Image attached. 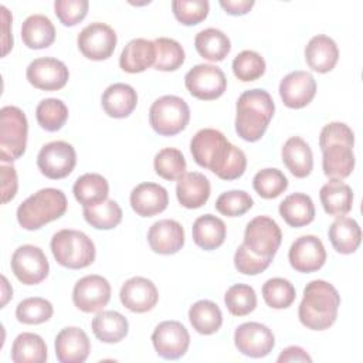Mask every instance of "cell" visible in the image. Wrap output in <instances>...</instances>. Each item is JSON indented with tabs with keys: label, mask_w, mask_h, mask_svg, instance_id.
<instances>
[{
	"label": "cell",
	"mask_w": 363,
	"mask_h": 363,
	"mask_svg": "<svg viewBox=\"0 0 363 363\" xmlns=\"http://www.w3.org/2000/svg\"><path fill=\"white\" fill-rule=\"evenodd\" d=\"M210 182L199 172L184 173L176 186V196L179 203L186 208H199L204 206L210 197Z\"/></svg>",
	"instance_id": "obj_25"
},
{
	"label": "cell",
	"mask_w": 363,
	"mask_h": 363,
	"mask_svg": "<svg viewBox=\"0 0 363 363\" xmlns=\"http://www.w3.org/2000/svg\"><path fill=\"white\" fill-rule=\"evenodd\" d=\"M189 320L197 333L213 335L223 325V313L217 303L208 299H201L190 306Z\"/></svg>",
	"instance_id": "obj_37"
},
{
	"label": "cell",
	"mask_w": 363,
	"mask_h": 363,
	"mask_svg": "<svg viewBox=\"0 0 363 363\" xmlns=\"http://www.w3.org/2000/svg\"><path fill=\"white\" fill-rule=\"evenodd\" d=\"M153 43L156 47V60L153 67L157 71H176L183 65L186 55L180 43L167 37H159Z\"/></svg>",
	"instance_id": "obj_41"
},
{
	"label": "cell",
	"mask_w": 363,
	"mask_h": 363,
	"mask_svg": "<svg viewBox=\"0 0 363 363\" xmlns=\"http://www.w3.org/2000/svg\"><path fill=\"white\" fill-rule=\"evenodd\" d=\"M255 1L254 0H221L220 6L223 10L230 16H242L247 14L252 7Z\"/></svg>",
	"instance_id": "obj_54"
},
{
	"label": "cell",
	"mask_w": 363,
	"mask_h": 363,
	"mask_svg": "<svg viewBox=\"0 0 363 363\" xmlns=\"http://www.w3.org/2000/svg\"><path fill=\"white\" fill-rule=\"evenodd\" d=\"M234 343L240 353L259 359L274 349L275 336L272 330L258 322H245L234 332Z\"/></svg>",
	"instance_id": "obj_15"
},
{
	"label": "cell",
	"mask_w": 363,
	"mask_h": 363,
	"mask_svg": "<svg viewBox=\"0 0 363 363\" xmlns=\"http://www.w3.org/2000/svg\"><path fill=\"white\" fill-rule=\"evenodd\" d=\"M26 77L37 89L57 91L68 82L69 71L62 61L52 57H41L28 64Z\"/></svg>",
	"instance_id": "obj_16"
},
{
	"label": "cell",
	"mask_w": 363,
	"mask_h": 363,
	"mask_svg": "<svg viewBox=\"0 0 363 363\" xmlns=\"http://www.w3.org/2000/svg\"><path fill=\"white\" fill-rule=\"evenodd\" d=\"M319 199L325 213L335 217L346 216L353 206L352 187L342 180H330L320 187Z\"/></svg>",
	"instance_id": "obj_29"
},
{
	"label": "cell",
	"mask_w": 363,
	"mask_h": 363,
	"mask_svg": "<svg viewBox=\"0 0 363 363\" xmlns=\"http://www.w3.org/2000/svg\"><path fill=\"white\" fill-rule=\"evenodd\" d=\"M254 204L252 197L244 190H230L221 193L216 200V208L227 217H238L245 214Z\"/></svg>",
	"instance_id": "obj_48"
},
{
	"label": "cell",
	"mask_w": 363,
	"mask_h": 363,
	"mask_svg": "<svg viewBox=\"0 0 363 363\" xmlns=\"http://www.w3.org/2000/svg\"><path fill=\"white\" fill-rule=\"evenodd\" d=\"M225 224L221 218L213 214H204L196 218L191 227L193 241L197 247L211 251L223 245L225 240Z\"/></svg>",
	"instance_id": "obj_30"
},
{
	"label": "cell",
	"mask_w": 363,
	"mask_h": 363,
	"mask_svg": "<svg viewBox=\"0 0 363 363\" xmlns=\"http://www.w3.org/2000/svg\"><path fill=\"white\" fill-rule=\"evenodd\" d=\"M11 271L24 285H37L44 281L50 271L44 251L31 244L20 245L11 255Z\"/></svg>",
	"instance_id": "obj_9"
},
{
	"label": "cell",
	"mask_w": 363,
	"mask_h": 363,
	"mask_svg": "<svg viewBox=\"0 0 363 363\" xmlns=\"http://www.w3.org/2000/svg\"><path fill=\"white\" fill-rule=\"evenodd\" d=\"M277 362H312V357L301 346H289L279 353Z\"/></svg>",
	"instance_id": "obj_55"
},
{
	"label": "cell",
	"mask_w": 363,
	"mask_h": 363,
	"mask_svg": "<svg viewBox=\"0 0 363 363\" xmlns=\"http://www.w3.org/2000/svg\"><path fill=\"white\" fill-rule=\"evenodd\" d=\"M67 206V197L62 190L54 187L41 189L18 206L17 221L24 230H38L64 216Z\"/></svg>",
	"instance_id": "obj_4"
},
{
	"label": "cell",
	"mask_w": 363,
	"mask_h": 363,
	"mask_svg": "<svg viewBox=\"0 0 363 363\" xmlns=\"http://www.w3.org/2000/svg\"><path fill=\"white\" fill-rule=\"evenodd\" d=\"M275 112L271 95L259 88L242 92L235 105V132L247 142L259 140Z\"/></svg>",
	"instance_id": "obj_3"
},
{
	"label": "cell",
	"mask_w": 363,
	"mask_h": 363,
	"mask_svg": "<svg viewBox=\"0 0 363 363\" xmlns=\"http://www.w3.org/2000/svg\"><path fill=\"white\" fill-rule=\"evenodd\" d=\"M0 11H1V18H3V55H6L10 51V48L13 47V37L9 30V27L11 24V16L4 6L0 7Z\"/></svg>",
	"instance_id": "obj_56"
},
{
	"label": "cell",
	"mask_w": 363,
	"mask_h": 363,
	"mask_svg": "<svg viewBox=\"0 0 363 363\" xmlns=\"http://www.w3.org/2000/svg\"><path fill=\"white\" fill-rule=\"evenodd\" d=\"M72 193L82 207H95L108 200L109 184L102 174L85 173L75 180Z\"/></svg>",
	"instance_id": "obj_31"
},
{
	"label": "cell",
	"mask_w": 363,
	"mask_h": 363,
	"mask_svg": "<svg viewBox=\"0 0 363 363\" xmlns=\"http://www.w3.org/2000/svg\"><path fill=\"white\" fill-rule=\"evenodd\" d=\"M54 313V308L50 301L33 296L23 299L16 308V318L24 325H40L47 322Z\"/></svg>",
	"instance_id": "obj_44"
},
{
	"label": "cell",
	"mask_w": 363,
	"mask_h": 363,
	"mask_svg": "<svg viewBox=\"0 0 363 363\" xmlns=\"http://www.w3.org/2000/svg\"><path fill=\"white\" fill-rule=\"evenodd\" d=\"M85 221L96 230L115 228L122 221V208L115 200H105L95 207H84Z\"/></svg>",
	"instance_id": "obj_39"
},
{
	"label": "cell",
	"mask_w": 363,
	"mask_h": 363,
	"mask_svg": "<svg viewBox=\"0 0 363 363\" xmlns=\"http://www.w3.org/2000/svg\"><path fill=\"white\" fill-rule=\"evenodd\" d=\"M281 241L282 233L277 221L268 216H257L247 224L242 244L255 257L272 259Z\"/></svg>",
	"instance_id": "obj_8"
},
{
	"label": "cell",
	"mask_w": 363,
	"mask_h": 363,
	"mask_svg": "<svg viewBox=\"0 0 363 363\" xmlns=\"http://www.w3.org/2000/svg\"><path fill=\"white\" fill-rule=\"evenodd\" d=\"M339 305L340 295L337 289L328 281L313 279L303 289L298 318L308 329L325 330L335 323Z\"/></svg>",
	"instance_id": "obj_2"
},
{
	"label": "cell",
	"mask_w": 363,
	"mask_h": 363,
	"mask_svg": "<svg viewBox=\"0 0 363 363\" xmlns=\"http://www.w3.org/2000/svg\"><path fill=\"white\" fill-rule=\"evenodd\" d=\"M172 10L182 24L196 26L207 17L210 4L207 0H173Z\"/></svg>",
	"instance_id": "obj_49"
},
{
	"label": "cell",
	"mask_w": 363,
	"mask_h": 363,
	"mask_svg": "<svg viewBox=\"0 0 363 363\" xmlns=\"http://www.w3.org/2000/svg\"><path fill=\"white\" fill-rule=\"evenodd\" d=\"M116 33L105 23H91L81 30L77 37V44L84 57L94 61L109 58L116 47Z\"/></svg>",
	"instance_id": "obj_12"
},
{
	"label": "cell",
	"mask_w": 363,
	"mask_h": 363,
	"mask_svg": "<svg viewBox=\"0 0 363 363\" xmlns=\"http://www.w3.org/2000/svg\"><path fill=\"white\" fill-rule=\"evenodd\" d=\"M50 245L55 261L65 268L81 269L95 261V244L82 231L72 228L60 230L52 235Z\"/></svg>",
	"instance_id": "obj_5"
},
{
	"label": "cell",
	"mask_w": 363,
	"mask_h": 363,
	"mask_svg": "<svg viewBox=\"0 0 363 363\" xmlns=\"http://www.w3.org/2000/svg\"><path fill=\"white\" fill-rule=\"evenodd\" d=\"M132 210L140 217H152L166 210L169 204L167 190L157 183H140L129 196Z\"/></svg>",
	"instance_id": "obj_22"
},
{
	"label": "cell",
	"mask_w": 363,
	"mask_h": 363,
	"mask_svg": "<svg viewBox=\"0 0 363 363\" xmlns=\"http://www.w3.org/2000/svg\"><path fill=\"white\" fill-rule=\"evenodd\" d=\"M152 343L160 357L176 360L186 354L190 345V335L183 323L177 320H164L155 328Z\"/></svg>",
	"instance_id": "obj_13"
},
{
	"label": "cell",
	"mask_w": 363,
	"mask_h": 363,
	"mask_svg": "<svg viewBox=\"0 0 363 363\" xmlns=\"http://www.w3.org/2000/svg\"><path fill=\"white\" fill-rule=\"evenodd\" d=\"M252 187L262 199H275L286 190L288 179L279 169L267 167L254 176Z\"/></svg>",
	"instance_id": "obj_46"
},
{
	"label": "cell",
	"mask_w": 363,
	"mask_h": 363,
	"mask_svg": "<svg viewBox=\"0 0 363 363\" xmlns=\"http://www.w3.org/2000/svg\"><path fill=\"white\" fill-rule=\"evenodd\" d=\"M190 121L187 102L176 95L157 98L149 109V122L153 130L162 136H174L184 130Z\"/></svg>",
	"instance_id": "obj_7"
},
{
	"label": "cell",
	"mask_w": 363,
	"mask_h": 363,
	"mask_svg": "<svg viewBox=\"0 0 363 363\" xmlns=\"http://www.w3.org/2000/svg\"><path fill=\"white\" fill-rule=\"evenodd\" d=\"M282 162L286 169L298 179L311 174L313 167V155L311 146L299 136L289 138L281 150Z\"/></svg>",
	"instance_id": "obj_28"
},
{
	"label": "cell",
	"mask_w": 363,
	"mask_h": 363,
	"mask_svg": "<svg viewBox=\"0 0 363 363\" xmlns=\"http://www.w3.org/2000/svg\"><path fill=\"white\" fill-rule=\"evenodd\" d=\"M271 262H272V259L259 258V257H255L254 254H251L244 244H241L234 254V265H235L237 271L244 275L261 274L262 271H265L269 267Z\"/></svg>",
	"instance_id": "obj_51"
},
{
	"label": "cell",
	"mask_w": 363,
	"mask_h": 363,
	"mask_svg": "<svg viewBox=\"0 0 363 363\" xmlns=\"http://www.w3.org/2000/svg\"><path fill=\"white\" fill-rule=\"evenodd\" d=\"M294 285L285 278H271L262 285V298L272 309H285L295 301Z\"/></svg>",
	"instance_id": "obj_45"
},
{
	"label": "cell",
	"mask_w": 363,
	"mask_h": 363,
	"mask_svg": "<svg viewBox=\"0 0 363 363\" xmlns=\"http://www.w3.org/2000/svg\"><path fill=\"white\" fill-rule=\"evenodd\" d=\"M233 72L242 82L255 81L265 72V60L257 51L244 50L233 60Z\"/></svg>",
	"instance_id": "obj_47"
},
{
	"label": "cell",
	"mask_w": 363,
	"mask_h": 363,
	"mask_svg": "<svg viewBox=\"0 0 363 363\" xmlns=\"http://www.w3.org/2000/svg\"><path fill=\"white\" fill-rule=\"evenodd\" d=\"M288 259L291 267L298 272H315L323 267L326 261V250L316 235H301L291 244Z\"/></svg>",
	"instance_id": "obj_17"
},
{
	"label": "cell",
	"mask_w": 363,
	"mask_h": 363,
	"mask_svg": "<svg viewBox=\"0 0 363 363\" xmlns=\"http://www.w3.org/2000/svg\"><path fill=\"white\" fill-rule=\"evenodd\" d=\"M119 298L122 305L130 312L145 313L156 306L159 301V292L150 279L143 277H133L125 281L121 288Z\"/></svg>",
	"instance_id": "obj_19"
},
{
	"label": "cell",
	"mask_w": 363,
	"mask_h": 363,
	"mask_svg": "<svg viewBox=\"0 0 363 363\" xmlns=\"http://www.w3.org/2000/svg\"><path fill=\"white\" fill-rule=\"evenodd\" d=\"M111 299V284L106 278L92 274L77 281L72 289L74 305L85 312H101Z\"/></svg>",
	"instance_id": "obj_14"
},
{
	"label": "cell",
	"mask_w": 363,
	"mask_h": 363,
	"mask_svg": "<svg viewBox=\"0 0 363 363\" xmlns=\"http://www.w3.org/2000/svg\"><path fill=\"white\" fill-rule=\"evenodd\" d=\"M88 0H55L54 3L55 16L67 27L82 21L88 13Z\"/></svg>",
	"instance_id": "obj_50"
},
{
	"label": "cell",
	"mask_w": 363,
	"mask_h": 363,
	"mask_svg": "<svg viewBox=\"0 0 363 363\" xmlns=\"http://www.w3.org/2000/svg\"><path fill=\"white\" fill-rule=\"evenodd\" d=\"M28 122L17 106H3L0 111V159L14 162L26 152Z\"/></svg>",
	"instance_id": "obj_6"
},
{
	"label": "cell",
	"mask_w": 363,
	"mask_h": 363,
	"mask_svg": "<svg viewBox=\"0 0 363 363\" xmlns=\"http://www.w3.org/2000/svg\"><path fill=\"white\" fill-rule=\"evenodd\" d=\"M190 152L200 167L211 170L223 180L241 177L247 167L245 153L213 128L200 129L191 138Z\"/></svg>",
	"instance_id": "obj_1"
},
{
	"label": "cell",
	"mask_w": 363,
	"mask_h": 363,
	"mask_svg": "<svg viewBox=\"0 0 363 363\" xmlns=\"http://www.w3.org/2000/svg\"><path fill=\"white\" fill-rule=\"evenodd\" d=\"M14 363H44L47 360V345L37 333H20L11 346Z\"/></svg>",
	"instance_id": "obj_38"
},
{
	"label": "cell",
	"mask_w": 363,
	"mask_h": 363,
	"mask_svg": "<svg viewBox=\"0 0 363 363\" xmlns=\"http://www.w3.org/2000/svg\"><path fill=\"white\" fill-rule=\"evenodd\" d=\"M224 303L228 312L234 316H245L257 306V294L247 284H235L224 294Z\"/></svg>",
	"instance_id": "obj_43"
},
{
	"label": "cell",
	"mask_w": 363,
	"mask_h": 363,
	"mask_svg": "<svg viewBox=\"0 0 363 363\" xmlns=\"http://www.w3.org/2000/svg\"><path fill=\"white\" fill-rule=\"evenodd\" d=\"M1 286H3V299H1V306H4L6 303H7V301L13 296V289H11V286L9 285V282H7V278L3 275L1 277Z\"/></svg>",
	"instance_id": "obj_57"
},
{
	"label": "cell",
	"mask_w": 363,
	"mask_h": 363,
	"mask_svg": "<svg viewBox=\"0 0 363 363\" xmlns=\"http://www.w3.org/2000/svg\"><path fill=\"white\" fill-rule=\"evenodd\" d=\"M279 216L291 227H303L313 221L315 206L305 193H292L279 204Z\"/></svg>",
	"instance_id": "obj_33"
},
{
	"label": "cell",
	"mask_w": 363,
	"mask_h": 363,
	"mask_svg": "<svg viewBox=\"0 0 363 363\" xmlns=\"http://www.w3.org/2000/svg\"><path fill=\"white\" fill-rule=\"evenodd\" d=\"M194 47L204 60L218 62L228 55L231 41L227 34L218 28H204L196 34Z\"/></svg>",
	"instance_id": "obj_36"
},
{
	"label": "cell",
	"mask_w": 363,
	"mask_h": 363,
	"mask_svg": "<svg viewBox=\"0 0 363 363\" xmlns=\"http://www.w3.org/2000/svg\"><path fill=\"white\" fill-rule=\"evenodd\" d=\"M322 169L330 180H343L353 172V145L345 142L329 143L322 149Z\"/></svg>",
	"instance_id": "obj_23"
},
{
	"label": "cell",
	"mask_w": 363,
	"mask_h": 363,
	"mask_svg": "<svg viewBox=\"0 0 363 363\" xmlns=\"http://www.w3.org/2000/svg\"><path fill=\"white\" fill-rule=\"evenodd\" d=\"M75 164V149L64 140H54L44 145L37 156V166L40 172L52 180L64 179L71 174Z\"/></svg>",
	"instance_id": "obj_11"
},
{
	"label": "cell",
	"mask_w": 363,
	"mask_h": 363,
	"mask_svg": "<svg viewBox=\"0 0 363 363\" xmlns=\"http://www.w3.org/2000/svg\"><path fill=\"white\" fill-rule=\"evenodd\" d=\"M147 242L156 254H176L184 245V230L176 220H159L150 225L147 231Z\"/></svg>",
	"instance_id": "obj_20"
},
{
	"label": "cell",
	"mask_w": 363,
	"mask_h": 363,
	"mask_svg": "<svg viewBox=\"0 0 363 363\" xmlns=\"http://www.w3.org/2000/svg\"><path fill=\"white\" fill-rule=\"evenodd\" d=\"M329 240L340 254H352L362 241V230L354 218L337 217L329 227Z\"/></svg>",
	"instance_id": "obj_35"
},
{
	"label": "cell",
	"mask_w": 363,
	"mask_h": 363,
	"mask_svg": "<svg viewBox=\"0 0 363 363\" xmlns=\"http://www.w3.org/2000/svg\"><path fill=\"white\" fill-rule=\"evenodd\" d=\"M155 172L164 180H179L186 173V159L176 147L159 150L153 159Z\"/></svg>",
	"instance_id": "obj_42"
},
{
	"label": "cell",
	"mask_w": 363,
	"mask_h": 363,
	"mask_svg": "<svg viewBox=\"0 0 363 363\" xmlns=\"http://www.w3.org/2000/svg\"><path fill=\"white\" fill-rule=\"evenodd\" d=\"M336 142H345V143L354 145V133L343 122H330V123L325 125L320 130V135H319V147L320 149L329 143H336Z\"/></svg>",
	"instance_id": "obj_52"
},
{
	"label": "cell",
	"mask_w": 363,
	"mask_h": 363,
	"mask_svg": "<svg viewBox=\"0 0 363 363\" xmlns=\"http://www.w3.org/2000/svg\"><path fill=\"white\" fill-rule=\"evenodd\" d=\"M21 40L28 48H47L55 40V27L44 14L28 16L21 26Z\"/></svg>",
	"instance_id": "obj_32"
},
{
	"label": "cell",
	"mask_w": 363,
	"mask_h": 363,
	"mask_svg": "<svg viewBox=\"0 0 363 363\" xmlns=\"http://www.w3.org/2000/svg\"><path fill=\"white\" fill-rule=\"evenodd\" d=\"M55 356L61 363H82L91 352L86 333L77 326H68L55 336Z\"/></svg>",
	"instance_id": "obj_21"
},
{
	"label": "cell",
	"mask_w": 363,
	"mask_h": 363,
	"mask_svg": "<svg viewBox=\"0 0 363 363\" xmlns=\"http://www.w3.org/2000/svg\"><path fill=\"white\" fill-rule=\"evenodd\" d=\"M187 91L197 99L213 101L227 88V78L221 68L211 64H197L184 77Z\"/></svg>",
	"instance_id": "obj_10"
},
{
	"label": "cell",
	"mask_w": 363,
	"mask_h": 363,
	"mask_svg": "<svg viewBox=\"0 0 363 363\" xmlns=\"http://www.w3.org/2000/svg\"><path fill=\"white\" fill-rule=\"evenodd\" d=\"M101 102L108 116L122 119L129 116L136 108L138 94L129 84L116 82L104 91Z\"/></svg>",
	"instance_id": "obj_26"
},
{
	"label": "cell",
	"mask_w": 363,
	"mask_h": 363,
	"mask_svg": "<svg viewBox=\"0 0 363 363\" xmlns=\"http://www.w3.org/2000/svg\"><path fill=\"white\" fill-rule=\"evenodd\" d=\"M0 174H1V201H3V204H6L17 193V187H18L17 173L13 166L1 164Z\"/></svg>",
	"instance_id": "obj_53"
},
{
	"label": "cell",
	"mask_w": 363,
	"mask_h": 363,
	"mask_svg": "<svg viewBox=\"0 0 363 363\" xmlns=\"http://www.w3.org/2000/svg\"><path fill=\"white\" fill-rule=\"evenodd\" d=\"M155 60V43L146 38H133L122 50L119 57V65L125 72L136 74L143 72L150 65H153Z\"/></svg>",
	"instance_id": "obj_27"
},
{
	"label": "cell",
	"mask_w": 363,
	"mask_h": 363,
	"mask_svg": "<svg viewBox=\"0 0 363 363\" xmlns=\"http://www.w3.org/2000/svg\"><path fill=\"white\" fill-rule=\"evenodd\" d=\"M35 118L44 130L57 132L68 119V108L61 99L47 98L37 105Z\"/></svg>",
	"instance_id": "obj_40"
},
{
	"label": "cell",
	"mask_w": 363,
	"mask_h": 363,
	"mask_svg": "<svg viewBox=\"0 0 363 363\" xmlns=\"http://www.w3.org/2000/svg\"><path fill=\"white\" fill-rule=\"evenodd\" d=\"M305 60L312 71L325 74L335 68L339 60V48L333 38L325 34H318L306 44Z\"/></svg>",
	"instance_id": "obj_24"
},
{
	"label": "cell",
	"mask_w": 363,
	"mask_h": 363,
	"mask_svg": "<svg viewBox=\"0 0 363 363\" xmlns=\"http://www.w3.org/2000/svg\"><path fill=\"white\" fill-rule=\"evenodd\" d=\"M316 94V81L311 72L292 71L286 74L279 84V95L285 106L301 109L312 102Z\"/></svg>",
	"instance_id": "obj_18"
},
{
	"label": "cell",
	"mask_w": 363,
	"mask_h": 363,
	"mask_svg": "<svg viewBox=\"0 0 363 363\" xmlns=\"http://www.w3.org/2000/svg\"><path fill=\"white\" fill-rule=\"evenodd\" d=\"M92 332L104 343H118L129 329L128 319L116 311H101L95 315L91 323Z\"/></svg>",
	"instance_id": "obj_34"
}]
</instances>
